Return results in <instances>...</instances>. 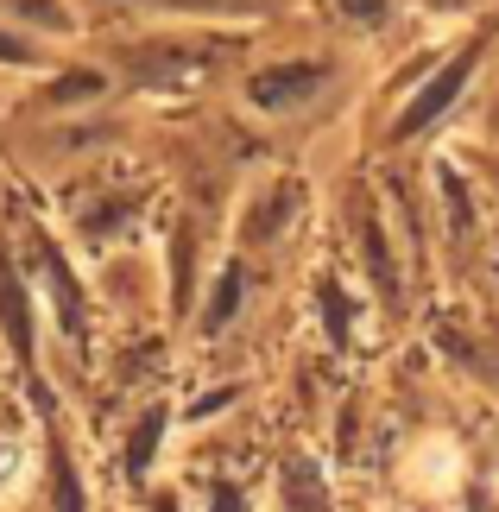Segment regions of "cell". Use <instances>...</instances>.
<instances>
[{"mask_svg":"<svg viewBox=\"0 0 499 512\" xmlns=\"http://www.w3.org/2000/svg\"><path fill=\"white\" fill-rule=\"evenodd\" d=\"M405 481L424 487V494H449V487L462 481V449L449 437H424L411 449V462H405Z\"/></svg>","mask_w":499,"mask_h":512,"instance_id":"cell-1","label":"cell"}]
</instances>
